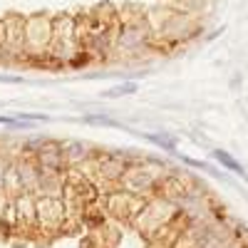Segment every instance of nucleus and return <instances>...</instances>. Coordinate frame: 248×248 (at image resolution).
I'll return each mask as SVG.
<instances>
[{
  "mask_svg": "<svg viewBox=\"0 0 248 248\" xmlns=\"http://www.w3.org/2000/svg\"><path fill=\"white\" fill-rule=\"evenodd\" d=\"M171 171L164 169L161 164H154V161H141V164H127L117 181L119 189L129 191V194H137V196H144L149 199L156 194V184L169 176Z\"/></svg>",
  "mask_w": 248,
  "mask_h": 248,
  "instance_id": "f257e3e1",
  "label": "nucleus"
},
{
  "mask_svg": "<svg viewBox=\"0 0 248 248\" xmlns=\"http://www.w3.org/2000/svg\"><path fill=\"white\" fill-rule=\"evenodd\" d=\"M179 211H181L179 203H174L169 199H161V196L154 194V196H149L147 201H144L141 211L129 221V226L137 233H141L144 238H149V236H154L161 229V226H167Z\"/></svg>",
  "mask_w": 248,
  "mask_h": 248,
  "instance_id": "f03ea898",
  "label": "nucleus"
},
{
  "mask_svg": "<svg viewBox=\"0 0 248 248\" xmlns=\"http://www.w3.org/2000/svg\"><path fill=\"white\" fill-rule=\"evenodd\" d=\"M79 45L75 40V17L57 15L52 17V40H50V57L62 67H70V60L77 55Z\"/></svg>",
  "mask_w": 248,
  "mask_h": 248,
  "instance_id": "7ed1b4c3",
  "label": "nucleus"
},
{
  "mask_svg": "<svg viewBox=\"0 0 248 248\" xmlns=\"http://www.w3.org/2000/svg\"><path fill=\"white\" fill-rule=\"evenodd\" d=\"M35 209H37V226H40V243L65 233V203H62V196H35Z\"/></svg>",
  "mask_w": 248,
  "mask_h": 248,
  "instance_id": "20e7f679",
  "label": "nucleus"
},
{
  "mask_svg": "<svg viewBox=\"0 0 248 248\" xmlns=\"http://www.w3.org/2000/svg\"><path fill=\"white\" fill-rule=\"evenodd\" d=\"M52 40V17L47 15H32L25 17V52H28V67H35L37 60H43L50 52Z\"/></svg>",
  "mask_w": 248,
  "mask_h": 248,
  "instance_id": "39448f33",
  "label": "nucleus"
},
{
  "mask_svg": "<svg viewBox=\"0 0 248 248\" xmlns=\"http://www.w3.org/2000/svg\"><path fill=\"white\" fill-rule=\"evenodd\" d=\"M15 229L13 236L17 243H40V226H37V209H35V194L32 191H23L20 196H15Z\"/></svg>",
  "mask_w": 248,
  "mask_h": 248,
  "instance_id": "423d86ee",
  "label": "nucleus"
},
{
  "mask_svg": "<svg viewBox=\"0 0 248 248\" xmlns=\"http://www.w3.org/2000/svg\"><path fill=\"white\" fill-rule=\"evenodd\" d=\"M102 199H105V214L114 221H119L122 226H129V221L141 211L144 206V196H137V194H129L124 189H109L107 194H102Z\"/></svg>",
  "mask_w": 248,
  "mask_h": 248,
  "instance_id": "0eeeda50",
  "label": "nucleus"
},
{
  "mask_svg": "<svg viewBox=\"0 0 248 248\" xmlns=\"http://www.w3.org/2000/svg\"><path fill=\"white\" fill-rule=\"evenodd\" d=\"M127 159H124L122 154H112V152H97V171L94 176L90 179L99 194H107L109 189H117V181L124 171V167H127Z\"/></svg>",
  "mask_w": 248,
  "mask_h": 248,
  "instance_id": "6e6552de",
  "label": "nucleus"
},
{
  "mask_svg": "<svg viewBox=\"0 0 248 248\" xmlns=\"http://www.w3.org/2000/svg\"><path fill=\"white\" fill-rule=\"evenodd\" d=\"M3 23H5L3 47H5L10 62L28 65V52H25V17L8 15V17H3Z\"/></svg>",
  "mask_w": 248,
  "mask_h": 248,
  "instance_id": "1a4fd4ad",
  "label": "nucleus"
},
{
  "mask_svg": "<svg viewBox=\"0 0 248 248\" xmlns=\"http://www.w3.org/2000/svg\"><path fill=\"white\" fill-rule=\"evenodd\" d=\"M119 238H122V223L107 216L85 231V243L82 246L85 248H117Z\"/></svg>",
  "mask_w": 248,
  "mask_h": 248,
  "instance_id": "9d476101",
  "label": "nucleus"
},
{
  "mask_svg": "<svg viewBox=\"0 0 248 248\" xmlns=\"http://www.w3.org/2000/svg\"><path fill=\"white\" fill-rule=\"evenodd\" d=\"M65 189V169H45L40 167L37 181H35V196H62Z\"/></svg>",
  "mask_w": 248,
  "mask_h": 248,
  "instance_id": "9b49d317",
  "label": "nucleus"
},
{
  "mask_svg": "<svg viewBox=\"0 0 248 248\" xmlns=\"http://www.w3.org/2000/svg\"><path fill=\"white\" fill-rule=\"evenodd\" d=\"M94 149L87 147V144H77V141H67L62 144V159H65V167H75V164L85 161Z\"/></svg>",
  "mask_w": 248,
  "mask_h": 248,
  "instance_id": "f8f14e48",
  "label": "nucleus"
}]
</instances>
